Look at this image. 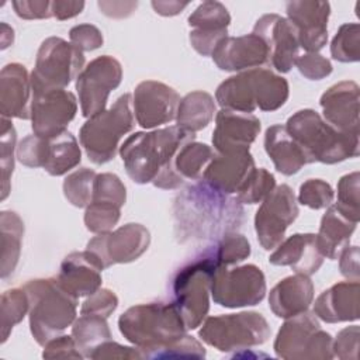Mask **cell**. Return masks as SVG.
Instances as JSON below:
<instances>
[{
    "label": "cell",
    "mask_w": 360,
    "mask_h": 360,
    "mask_svg": "<svg viewBox=\"0 0 360 360\" xmlns=\"http://www.w3.org/2000/svg\"><path fill=\"white\" fill-rule=\"evenodd\" d=\"M173 219L179 242L215 239L240 228L243 208L236 197L219 193L200 180L176 197Z\"/></svg>",
    "instance_id": "6da1fadb"
},
{
    "label": "cell",
    "mask_w": 360,
    "mask_h": 360,
    "mask_svg": "<svg viewBox=\"0 0 360 360\" xmlns=\"http://www.w3.org/2000/svg\"><path fill=\"white\" fill-rule=\"evenodd\" d=\"M194 139L195 134L177 125L150 132H135L120 146V156L132 181L176 190L186 181L174 167L176 155L183 145Z\"/></svg>",
    "instance_id": "7a4b0ae2"
},
{
    "label": "cell",
    "mask_w": 360,
    "mask_h": 360,
    "mask_svg": "<svg viewBox=\"0 0 360 360\" xmlns=\"http://www.w3.org/2000/svg\"><path fill=\"white\" fill-rule=\"evenodd\" d=\"M121 335L143 359H167L187 329L173 302H148L128 308L118 318Z\"/></svg>",
    "instance_id": "3957f363"
},
{
    "label": "cell",
    "mask_w": 360,
    "mask_h": 360,
    "mask_svg": "<svg viewBox=\"0 0 360 360\" xmlns=\"http://www.w3.org/2000/svg\"><path fill=\"white\" fill-rule=\"evenodd\" d=\"M288 82L270 69L255 68L225 79L215 91V101L222 110L252 114L256 108L276 111L285 104Z\"/></svg>",
    "instance_id": "277c9868"
},
{
    "label": "cell",
    "mask_w": 360,
    "mask_h": 360,
    "mask_svg": "<svg viewBox=\"0 0 360 360\" xmlns=\"http://www.w3.org/2000/svg\"><path fill=\"white\" fill-rule=\"evenodd\" d=\"M285 128L301 146L309 163L335 165L359 156V134L338 131L315 110L297 111L287 120Z\"/></svg>",
    "instance_id": "5b68a950"
},
{
    "label": "cell",
    "mask_w": 360,
    "mask_h": 360,
    "mask_svg": "<svg viewBox=\"0 0 360 360\" xmlns=\"http://www.w3.org/2000/svg\"><path fill=\"white\" fill-rule=\"evenodd\" d=\"M22 288L30 301V330L38 345L44 346L75 322L79 298L68 292L56 277L28 280Z\"/></svg>",
    "instance_id": "8992f818"
},
{
    "label": "cell",
    "mask_w": 360,
    "mask_h": 360,
    "mask_svg": "<svg viewBox=\"0 0 360 360\" xmlns=\"http://www.w3.org/2000/svg\"><path fill=\"white\" fill-rule=\"evenodd\" d=\"M132 96L125 93L115 103L90 117L79 131V141L94 165H104L117 155L120 141L134 128Z\"/></svg>",
    "instance_id": "52a82bcc"
},
{
    "label": "cell",
    "mask_w": 360,
    "mask_h": 360,
    "mask_svg": "<svg viewBox=\"0 0 360 360\" xmlns=\"http://www.w3.org/2000/svg\"><path fill=\"white\" fill-rule=\"evenodd\" d=\"M217 263L210 249L177 270L172 280L173 305L187 330L198 328L210 311L212 274Z\"/></svg>",
    "instance_id": "ba28073f"
},
{
    "label": "cell",
    "mask_w": 360,
    "mask_h": 360,
    "mask_svg": "<svg viewBox=\"0 0 360 360\" xmlns=\"http://www.w3.org/2000/svg\"><path fill=\"white\" fill-rule=\"evenodd\" d=\"M270 333L266 318L255 311L208 316L198 330L202 342L222 353L260 346L267 342Z\"/></svg>",
    "instance_id": "9c48e42d"
},
{
    "label": "cell",
    "mask_w": 360,
    "mask_h": 360,
    "mask_svg": "<svg viewBox=\"0 0 360 360\" xmlns=\"http://www.w3.org/2000/svg\"><path fill=\"white\" fill-rule=\"evenodd\" d=\"M332 336L325 332L314 312L287 318L274 340L276 356L284 360H330Z\"/></svg>",
    "instance_id": "30bf717a"
},
{
    "label": "cell",
    "mask_w": 360,
    "mask_h": 360,
    "mask_svg": "<svg viewBox=\"0 0 360 360\" xmlns=\"http://www.w3.org/2000/svg\"><path fill=\"white\" fill-rule=\"evenodd\" d=\"M84 55L73 44L60 37L42 41L31 73L32 91L44 89H65L84 69Z\"/></svg>",
    "instance_id": "8fae6325"
},
{
    "label": "cell",
    "mask_w": 360,
    "mask_h": 360,
    "mask_svg": "<svg viewBox=\"0 0 360 360\" xmlns=\"http://www.w3.org/2000/svg\"><path fill=\"white\" fill-rule=\"evenodd\" d=\"M266 277L256 264L217 267L211 281V297L225 308L253 307L266 295Z\"/></svg>",
    "instance_id": "7c38bea8"
},
{
    "label": "cell",
    "mask_w": 360,
    "mask_h": 360,
    "mask_svg": "<svg viewBox=\"0 0 360 360\" xmlns=\"http://www.w3.org/2000/svg\"><path fill=\"white\" fill-rule=\"evenodd\" d=\"M149 245V231L141 224L129 222L114 231L97 233L87 242L86 252L101 270H105L112 264L139 259Z\"/></svg>",
    "instance_id": "4fadbf2b"
},
{
    "label": "cell",
    "mask_w": 360,
    "mask_h": 360,
    "mask_svg": "<svg viewBox=\"0 0 360 360\" xmlns=\"http://www.w3.org/2000/svg\"><path fill=\"white\" fill-rule=\"evenodd\" d=\"M122 80L121 63L110 55L90 60L76 79L82 115L86 118L105 110L108 96Z\"/></svg>",
    "instance_id": "5bb4252c"
},
{
    "label": "cell",
    "mask_w": 360,
    "mask_h": 360,
    "mask_svg": "<svg viewBox=\"0 0 360 360\" xmlns=\"http://www.w3.org/2000/svg\"><path fill=\"white\" fill-rule=\"evenodd\" d=\"M300 214L297 197L288 184H280L262 201L255 215V231L264 250L276 249L287 228Z\"/></svg>",
    "instance_id": "9a60e30c"
},
{
    "label": "cell",
    "mask_w": 360,
    "mask_h": 360,
    "mask_svg": "<svg viewBox=\"0 0 360 360\" xmlns=\"http://www.w3.org/2000/svg\"><path fill=\"white\" fill-rule=\"evenodd\" d=\"M77 112V100L65 89H44L32 91L31 127L42 138H52L63 131Z\"/></svg>",
    "instance_id": "2e32d148"
},
{
    "label": "cell",
    "mask_w": 360,
    "mask_h": 360,
    "mask_svg": "<svg viewBox=\"0 0 360 360\" xmlns=\"http://www.w3.org/2000/svg\"><path fill=\"white\" fill-rule=\"evenodd\" d=\"M180 100L179 93L162 82H141L132 94L134 115L138 125L152 129L176 120Z\"/></svg>",
    "instance_id": "e0dca14e"
},
{
    "label": "cell",
    "mask_w": 360,
    "mask_h": 360,
    "mask_svg": "<svg viewBox=\"0 0 360 360\" xmlns=\"http://www.w3.org/2000/svg\"><path fill=\"white\" fill-rule=\"evenodd\" d=\"M252 32L264 41L269 63L280 73L290 72L300 56V42L292 24L278 14H264L256 21Z\"/></svg>",
    "instance_id": "ac0fdd59"
},
{
    "label": "cell",
    "mask_w": 360,
    "mask_h": 360,
    "mask_svg": "<svg viewBox=\"0 0 360 360\" xmlns=\"http://www.w3.org/2000/svg\"><path fill=\"white\" fill-rule=\"evenodd\" d=\"M285 11L297 31L300 48L318 53L328 42L330 4L321 0H292L285 4Z\"/></svg>",
    "instance_id": "d6986e66"
},
{
    "label": "cell",
    "mask_w": 360,
    "mask_h": 360,
    "mask_svg": "<svg viewBox=\"0 0 360 360\" xmlns=\"http://www.w3.org/2000/svg\"><path fill=\"white\" fill-rule=\"evenodd\" d=\"M188 39L193 49L201 56H211L217 45L228 37L231 15L228 8L219 3L202 1L188 15Z\"/></svg>",
    "instance_id": "ffe728a7"
},
{
    "label": "cell",
    "mask_w": 360,
    "mask_h": 360,
    "mask_svg": "<svg viewBox=\"0 0 360 360\" xmlns=\"http://www.w3.org/2000/svg\"><path fill=\"white\" fill-rule=\"evenodd\" d=\"M322 118L345 134H359L360 89L353 80H343L330 86L319 100Z\"/></svg>",
    "instance_id": "44dd1931"
},
{
    "label": "cell",
    "mask_w": 360,
    "mask_h": 360,
    "mask_svg": "<svg viewBox=\"0 0 360 360\" xmlns=\"http://www.w3.org/2000/svg\"><path fill=\"white\" fill-rule=\"evenodd\" d=\"M260 120L248 112L219 110L215 114L212 146L217 153L246 152L260 132Z\"/></svg>",
    "instance_id": "7402d4cb"
},
{
    "label": "cell",
    "mask_w": 360,
    "mask_h": 360,
    "mask_svg": "<svg viewBox=\"0 0 360 360\" xmlns=\"http://www.w3.org/2000/svg\"><path fill=\"white\" fill-rule=\"evenodd\" d=\"M211 56L214 63L225 72H243L269 63L267 46L253 32L224 38Z\"/></svg>",
    "instance_id": "603a6c76"
},
{
    "label": "cell",
    "mask_w": 360,
    "mask_h": 360,
    "mask_svg": "<svg viewBox=\"0 0 360 360\" xmlns=\"http://www.w3.org/2000/svg\"><path fill=\"white\" fill-rule=\"evenodd\" d=\"M255 167V159L249 150L229 153L215 152L200 180L219 193L232 195L239 191Z\"/></svg>",
    "instance_id": "cb8c5ba5"
},
{
    "label": "cell",
    "mask_w": 360,
    "mask_h": 360,
    "mask_svg": "<svg viewBox=\"0 0 360 360\" xmlns=\"http://www.w3.org/2000/svg\"><path fill=\"white\" fill-rule=\"evenodd\" d=\"M32 86L24 65L13 62L0 72V112L6 118L31 120Z\"/></svg>",
    "instance_id": "d4e9b609"
},
{
    "label": "cell",
    "mask_w": 360,
    "mask_h": 360,
    "mask_svg": "<svg viewBox=\"0 0 360 360\" xmlns=\"http://www.w3.org/2000/svg\"><path fill=\"white\" fill-rule=\"evenodd\" d=\"M323 255L319 250L315 233H294L276 248L269 256V262L274 266H288L295 273L312 276L322 263Z\"/></svg>",
    "instance_id": "484cf974"
},
{
    "label": "cell",
    "mask_w": 360,
    "mask_h": 360,
    "mask_svg": "<svg viewBox=\"0 0 360 360\" xmlns=\"http://www.w3.org/2000/svg\"><path fill=\"white\" fill-rule=\"evenodd\" d=\"M359 281H340L318 295L314 315L326 323L352 322L359 319Z\"/></svg>",
    "instance_id": "4316f807"
},
{
    "label": "cell",
    "mask_w": 360,
    "mask_h": 360,
    "mask_svg": "<svg viewBox=\"0 0 360 360\" xmlns=\"http://www.w3.org/2000/svg\"><path fill=\"white\" fill-rule=\"evenodd\" d=\"M101 271L86 250L72 252L62 260L56 280L73 297H89L101 288Z\"/></svg>",
    "instance_id": "83f0119b"
},
{
    "label": "cell",
    "mask_w": 360,
    "mask_h": 360,
    "mask_svg": "<svg viewBox=\"0 0 360 360\" xmlns=\"http://www.w3.org/2000/svg\"><path fill=\"white\" fill-rule=\"evenodd\" d=\"M314 300V283L309 276H288L278 281L269 294V307L271 312L283 319L300 315L308 311Z\"/></svg>",
    "instance_id": "f1b7e54d"
},
{
    "label": "cell",
    "mask_w": 360,
    "mask_h": 360,
    "mask_svg": "<svg viewBox=\"0 0 360 360\" xmlns=\"http://www.w3.org/2000/svg\"><path fill=\"white\" fill-rule=\"evenodd\" d=\"M264 150L276 170L284 176H292L309 163L301 146L288 134L285 125L276 124L266 129Z\"/></svg>",
    "instance_id": "f546056e"
},
{
    "label": "cell",
    "mask_w": 360,
    "mask_h": 360,
    "mask_svg": "<svg viewBox=\"0 0 360 360\" xmlns=\"http://www.w3.org/2000/svg\"><path fill=\"white\" fill-rule=\"evenodd\" d=\"M82 160L77 139L66 129L62 134L44 138L41 167L51 176H63L75 169Z\"/></svg>",
    "instance_id": "4dcf8cb0"
},
{
    "label": "cell",
    "mask_w": 360,
    "mask_h": 360,
    "mask_svg": "<svg viewBox=\"0 0 360 360\" xmlns=\"http://www.w3.org/2000/svg\"><path fill=\"white\" fill-rule=\"evenodd\" d=\"M356 225V222L343 217L336 207L330 204L321 218L319 231L316 233V242L323 257L336 260L349 245Z\"/></svg>",
    "instance_id": "1f68e13d"
},
{
    "label": "cell",
    "mask_w": 360,
    "mask_h": 360,
    "mask_svg": "<svg viewBox=\"0 0 360 360\" xmlns=\"http://www.w3.org/2000/svg\"><path fill=\"white\" fill-rule=\"evenodd\" d=\"M217 114L214 97L202 90H195L186 94L179 104L176 122L177 127L195 134L205 128Z\"/></svg>",
    "instance_id": "d6a6232c"
},
{
    "label": "cell",
    "mask_w": 360,
    "mask_h": 360,
    "mask_svg": "<svg viewBox=\"0 0 360 360\" xmlns=\"http://www.w3.org/2000/svg\"><path fill=\"white\" fill-rule=\"evenodd\" d=\"M1 278L11 276L18 264L21 255V242L24 236V222L14 211H1Z\"/></svg>",
    "instance_id": "836d02e7"
},
{
    "label": "cell",
    "mask_w": 360,
    "mask_h": 360,
    "mask_svg": "<svg viewBox=\"0 0 360 360\" xmlns=\"http://www.w3.org/2000/svg\"><path fill=\"white\" fill-rule=\"evenodd\" d=\"M72 336L83 357H90L101 343L111 339L107 318L93 314H80L72 323Z\"/></svg>",
    "instance_id": "e575fe53"
},
{
    "label": "cell",
    "mask_w": 360,
    "mask_h": 360,
    "mask_svg": "<svg viewBox=\"0 0 360 360\" xmlns=\"http://www.w3.org/2000/svg\"><path fill=\"white\" fill-rule=\"evenodd\" d=\"M215 150L207 143L190 141L183 145L174 159V167L184 180H200Z\"/></svg>",
    "instance_id": "d590c367"
},
{
    "label": "cell",
    "mask_w": 360,
    "mask_h": 360,
    "mask_svg": "<svg viewBox=\"0 0 360 360\" xmlns=\"http://www.w3.org/2000/svg\"><path fill=\"white\" fill-rule=\"evenodd\" d=\"M30 301L25 290L11 288L1 294L0 298V326H1V343L8 339L13 328L20 323L28 314Z\"/></svg>",
    "instance_id": "8d00e7d4"
},
{
    "label": "cell",
    "mask_w": 360,
    "mask_h": 360,
    "mask_svg": "<svg viewBox=\"0 0 360 360\" xmlns=\"http://www.w3.org/2000/svg\"><path fill=\"white\" fill-rule=\"evenodd\" d=\"M212 257L218 267L235 266L250 256L249 240L238 232H229L218 239V242L210 248Z\"/></svg>",
    "instance_id": "74e56055"
},
{
    "label": "cell",
    "mask_w": 360,
    "mask_h": 360,
    "mask_svg": "<svg viewBox=\"0 0 360 360\" xmlns=\"http://www.w3.org/2000/svg\"><path fill=\"white\" fill-rule=\"evenodd\" d=\"M121 217V205L103 198H91L84 211V225L93 233L112 231Z\"/></svg>",
    "instance_id": "f35d334b"
},
{
    "label": "cell",
    "mask_w": 360,
    "mask_h": 360,
    "mask_svg": "<svg viewBox=\"0 0 360 360\" xmlns=\"http://www.w3.org/2000/svg\"><path fill=\"white\" fill-rule=\"evenodd\" d=\"M97 173L93 169L82 167L68 174L63 180L65 198L77 208H86L93 197V187Z\"/></svg>",
    "instance_id": "ab89813d"
},
{
    "label": "cell",
    "mask_w": 360,
    "mask_h": 360,
    "mask_svg": "<svg viewBox=\"0 0 360 360\" xmlns=\"http://www.w3.org/2000/svg\"><path fill=\"white\" fill-rule=\"evenodd\" d=\"M330 55L342 63L360 59V25L357 22L342 24L330 42Z\"/></svg>",
    "instance_id": "60d3db41"
},
{
    "label": "cell",
    "mask_w": 360,
    "mask_h": 360,
    "mask_svg": "<svg viewBox=\"0 0 360 360\" xmlns=\"http://www.w3.org/2000/svg\"><path fill=\"white\" fill-rule=\"evenodd\" d=\"M17 132L13 127L10 118L1 117V129H0V166H1V200H6L10 190V177L14 170V150Z\"/></svg>",
    "instance_id": "b9f144b4"
},
{
    "label": "cell",
    "mask_w": 360,
    "mask_h": 360,
    "mask_svg": "<svg viewBox=\"0 0 360 360\" xmlns=\"http://www.w3.org/2000/svg\"><path fill=\"white\" fill-rule=\"evenodd\" d=\"M359 204H360V173L353 172L339 179L338 201L333 205L343 217L357 224L360 218Z\"/></svg>",
    "instance_id": "7bdbcfd3"
},
{
    "label": "cell",
    "mask_w": 360,
    "mask_h": 360,
    "mask_svg": "<svg viewBox=\"0 0 360 360\" xmlns=\"http://www.w3.org/2000/svg\"><path fill=\"white\" fill-rule=\"evenodd\" d=\"M274 187V176L264 167H255L243 186L236 193V198L240 204H257L262 202L273 191Z\"/></svg>",
    "instance_id": "ee69618b"
},
{
    "label": "cell",
    "mask_w": 360,
    "mask_h": 360,
    "mask_svg": "<svg viewBox=\"0 0 360 360\" xmlns=\"http://www.w3.org/2000/svg\"><path fill=\"white\" fill-rule=\"evenodd\" d=\"M335 198V191L329 183L322 179H308L300 186L298 202L312 208H328Z\"/></svg>",
    "instance_id": "f6af8a7d"
},
{
    "label": "cell",
    "mask_w": 360,
    "mask_h": 360,
    "mask_svg": "<svg viewBox=\"0 0 360 360\" xmlns=\"http://www.w3.org/2000/svg\"><path fill=\"white\" fill-rule=\"evenodd\" d=\"M91 198L110 200L122 207L127 201V188L117 174L100 173L96 176Z\"/></svg>",
    "instance_id": "bcb514c9"
},
{
    "label": "cell",
    "mask_w": 360,
    "mask_h": 360,
    "mask_svg": "<svg viewBox=\"0 0 360 360\" xmlns=\"http://www.w3.org/2000/svg\"><path fill=\"white\" fill-rule=\"evenodd\" d=\"M298 72L308 80H321L332 73V63L321 53L305 52L295 59Z\"/></svg>",
    "instance_id": "7dc6e473"
},
{
    "label": "cell",
    "mask_w": 360,
    "mask_h": 360,
    "mask_svg": "<svg viewBox=\"0 0 360 360\" xmlns=\"http://www.w3.org/2000/svg\"><path fill=\"white\" fill-rule=\"evenodd\" d=\"M118 307V297L108 288H98L82 304L80 314H93L108 318Z\"/></svg>",
    "instance_id": "c3c4849f"
},
{
    "label": "cell",
    "mask_w": 360,
    "mask_h": 360,
    "mask_svg": "<svg viewBox=\"0 0 360 360\" xmlns=\"http://www.w3.org/2000/svg\"><path fill=\"white\" fill-rule=\"evenodd\" d=\"M359 338L360 329L357 325L342 329L335 340H332L333 357L342 360H357L359 357Z\"/></svg>",
    "instance_id": "681fc988"
},
{
    "label": "cell",
    "mask_w": 360,
    "mask_h": 360,
    "mask_svg": "<svg viewBox=\"0 0 360 360\" xmlns=\"http://www.w3.org/2000/svg\"><path fill=\"white\" fill-rule=\"evenodd\" d=\"M69 39L70 44L82 52L98 49L104 42L101 31L93 24H79L72 27L69 31Z\"/></svg>",
    "instance_id": "f907efd6"
},
{
    "label": "cell",
    "mask_w": 360,
    "mask_h": 360,
    "mask_svg": "<svg viewBox=\"0 0 360 360\" xmlns=\"http://www.w3.org/2000/svg\"><path fill=\"white\" fill-rule=\"evenodd\" d=\"M44 359H83L73 336L59 335L44 345Z\"/></svg>",
    "instance_id": "816d5d0a"
},
{
    "label": "cell",
    "mask_w": 360,
    "mask_h": 360,
    "mask_svg": "<svg viewBox=\"0 0 360 360\" xmlns=\"http://www.w3.org/2000/svg\"><path fill=\"white\" fill-rule=\"evenodd\" d=\"M15 14L22 20H42L53 17L49 0H15L11 3Z\"/></svg>",
    "instance_id": "f5cc1de1"
},
{
    "label": "cell",
    "mask_w": 360,
    "mask_h": 360,
    "mask_svg": "<svg viewBox=\"0 0 360 360\" xmlns=\"http://www.w3.org/2000/svg\"><path fill=\"white\" fill-rule=\"evenodd\" d=\"M90 359H136L141 360L142 353L139 352V349L136 346L131 347V346H122L117 342H111L107 340L104 343H101L90 356Z\"/></svg>",
    "instance_id": "db71d44e"
},
{
    "label": "cell",
    "mask_w": 360,
    "mask_h": 360,
    "mask_svg": "<svg viewBox=\"0 0 360 360\" xmlns=\"http://www.w3.org/2000/svg\"><path fill=\"white\" fill-rule=\"evenodd\" d=\"M339 270L343 277L352 281H359L360 278V269H359V248L346 246L342 253L339 255Z\"/></svg>",
    "instance_id": "11a10c76"
},
{
    "label": "cell",
    "mask_w": 360,
    "mask_h": 360,
    "mask_svg": "<svg viewBox=\"0 0 360 360\" xmlns=\"http://www.w3.org/2000/svg\"><path fill=\"white\" fill-rule=\"evenodd\" d=\"M100 11L111 18H125L138 7L136 1H98Z\"/></svg>",
    "instance_id": "9f6ffc18"
},
{
    "label": "cell",
    "mask_w": 360,
    "mask_h": 360,
    "mask_svg": "<svg viewBox=\"0 0 360 360\" xmlns=\"http://www.w3.org/2000/svg\"><path fill=\"white\" fill-rule=\"evenodd\" d=\"M84 8V1H66V0H55L52 1V13L56 20H69L80 14Z\"/></svg>",
    "instance_id": "6f0895ef"
},
{
    "label": "cell",
    "mask_w": 360,
    "mask_h": 360,
    "mask_svg": "<svg viewBox=\"0 0 360 360\" xmlns=\"http://www.w3.org/2000/svg\"><path fill=\"white\" fill-rule=\"evenodd\" d=\"M152 7L155 13L163 17H173L181 13L190 3L188 1H177V0H153Z\"/></svg>",
    "instance_id": "680465c9"
},
{
    "label": "cell",
    "mask_w": 360,
    "mask_h": 360,
    "mask_svg": "<svg viewBox=\"0 0 360 360\" xmlns=\"http://www.w3.org/2000/svg\"><path fill=\"white\" fill-rule=\"evenodd\" d=\"M14 41V31L7 24H1V49H6L10 46Z\"/></svg>",
    "instance_id": "91938a15"
}]
</instances>
